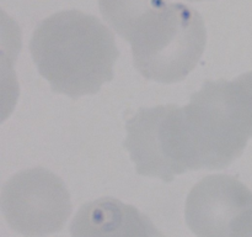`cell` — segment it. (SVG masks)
Returning <instances> with one entry per match:
<instances>
[{
	"label": "cell",
	"mask_w": 252,
	"mask_h": 237,
	"mask_svg": "<svg viewBox=\"0 0 252 237\" xmlns=\"http://www.w3.org/2000/svg\"><path fill=\"white\" fill-rule=\"evenodd\" d=\"M30 49L52 90L73 99L96 94L112 80L120 56L111 30L96 16L78 10L44 19L34 30Z\"/></svg>",
	"instance_id": "1"
},
{
	"label": "cell",
	"mask_w": 252,
	"mask_h": 237,
	"mask_svg": "<svg viewBox=\"0 0 252 237\" xmlns=\"http://www.w3.org/2000/svg\"><path fill=\"white\" fill-rule=\"evenodd\" d=\"M182 118L192 170L230 165L252 137V72L233 81H206Z\"/></svg>",
	"instance_id": "2"
},
{
	"label": "cell",
	"mask_w": 252,
	"mask_h": 237,
	"mask_svg": "<svg viewBox=\"0 0 252 237\" xmlns=\"http://www.w3.org/2000/svg\"><path fill=\"white\" fill-rule=\"evenodd\" d=\"M207 32L199 12L182 2H166L148 14L129 43L134 66L149 80L176 83L197 66Z\"/></svg>",
	"instance_id": "3"
},
{
	"label": "cell",
	"mask_w": 252,
	"mask_h": 237,
	"mask_svg": "<svg viewBox=\"0 0 252 237\" xmlns=\"http://www.w3.org/2000/svg\"><path fill=\"white\" fill-rule=\"evenodd\" d=\"M125 148L129 151L137 173L171 182L191 170L182 108L169 104L142 108L126 123Z\"/></svg>",
	"instance_id": "4"
},
{
	"label": "cell",
	"mask_w": 252,
	"mask_h": 237,
	"mask_svg": "<svg viewBox=\"0 0 252 237\" xmlns=\"http://www.w3.org/2000/svg\"><path fill=\"white\" fill-rule=\"evenodd\" d=\"M1 210L12 230L43 237L63 229L70 216V195L63 180L44 168L17 173L2 187Z\"/></svg>",
	"instance_id": "5"
},
{
	"label": "cell",
	"mask_w": 252,
	"mask_h": 237,
	"mask_svg": "<svg viewBox=\"0 0 252 237\" xmlns=\"http://www.w3.org/2000/svg\"><path fill=\"white\" fill-rule=\"evenodd\" d=\"M252 207V193L231 175H209L186 200L185 216L197 237H230L235 220Z\"/></svg>",
	"instance_id": "6"
},
{
	"label": "cell",
	"mask_w": 252,
	"mask_h": 237,
	"mask_svg": "<svg viewBox=\"0 0 252 237\" xmlns=\"http://www.w3.org/2000/svg\"><path fill=\"white\" fill-rule=\"evenodd\" d=\"M71 237H165L133 205L101 198L79 209L70 225Z\"/></svg>",
	"instance_id": "7"
},
{
	"label": "cell",
	"mask_w": 252,
	"mask_h": 237,
	"mask_svg": "<svg viewBox=\"0 0 252 237\" xmlns=\"http://www.w3.org/2000/svg\"><path fill=\"white\" fill-rule=\"evenodd\" d=\"M166 2V0H98V6L108 25L129 42L140 21Z\"/></svg>",
	"instance_id": "8"
},
{
	"label": "cell",
	"mask_w": 252,
	"mask_h": 237,
	"mask_svg": "<svg viewBox=\"0 0 252 237\" xmlns=\"http://www.w3.org/2000/svg\"><path fill=\"white\" fill-rule=\"evenodd\" d=\"M230 237H252V207L235 220Z\"/></svg>",
	"instance_id": "9"
},
{
	"label": "cell",
	"mask_w": 252,
	"mask_h": 237,
	"mask_svg": "<svg viewBox=\"0 0 252 237\" xmlns=\"http://www.w3.org/2000/svg\"><path fill=\"white\" fill-rule=\"evenodd\" d=\"M191 1H203V0H191Z\"/></svg>",
	"instance_id": "10"
}]
</instances>
